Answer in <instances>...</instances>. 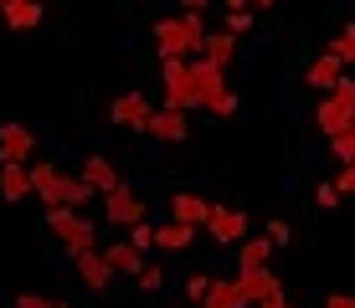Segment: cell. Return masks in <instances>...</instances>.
Returning <instances> with one entry per match:
<instances>
[{
  "mask_svg": "<svg viewBox=\"0 0 355 308\" xmlns=\"http://www.w3.org/2000/svg\"><path fill=\"white\" fill-rule=\"evenodd\" d=\"M46 231L62 242L67 257H83V252L98 246V226L83 211H72V206H46Z\"/></svg>",
  "mask_w": 355,
  "mask_h": 308,
  "instance_id": "6da1fadb",
  "label": "cell"
},
{
  "mask_svg": "<svg viewBox=\"0 0 355 308\" xmlns=\"http://www.w3.org/2000/svg\"><path fill=\"white\" fill-rule=\"evenodd\" d=\"M201 42H206V36L196 31L186 16H160V21H155V46H160V62H170V57H180V62L201 57Z\"/></svg>",
  "mask_w": 355,
  "mask_h": 308,
  "instance_id": "7a4b0ae2",
  "label": "cell"
},
{
  "mask_svg": "<svg viewBox=\"0 0 355 308\" xmlns=\"http://www.w3.org/2000/svg\"><path fill=\"white\" fill-rule=\"evenodd\" d=\"M314 123H320V134H324V139L355 123V82H350V78H340V82H335L329 93H320V108H314Z\"/></svg>",
  "mask_w": 355,
  "mask_h": 308,
  "instance_id": "3957f363",
  "label": "cell"
},
{
  "mask_svg": "<svg viewBox=\"0 0 355 308\" xmlns=\"http://www.w3.org/2000/svg\"><path fill=\"white\" fill-rule=\"evenodd\" d=\"M160 82H165V108H201V93H196V82H191V62H180V57H170L160 62Z\"/></svg>",
  "mask_w": 355,
  "mask_h": 308,
  "instance_id": "277c9868",
  "label": "cell"
},
{
  "mask_svg": "<svg viewBox=\"0 0 355 308\" xmlns=\"http://www.w3.org/2000/svg\"><path fill=\"white\" fill-rule=\"evenodd\" d=\"M150 216V206H144V195L134 190V185H119V190H108L103 195V221L108 226H134V221H144Z\"/></svg>",
  "mask_w": 355,
  "mask_h": 308,
  "instance_id": "5b68a950",
  "label": "cell"
},
{
  "mask_svg": "<svg viewBox=\"0 0 355 308\" xmlns=\"http://www.w3.org/2000/svg\"><path fill=\"white\" fill-rule=\"evenodd\" d=\"M93 201H98V190L83 175H57L42 190V206H72V211H83V206H93Z\"/></svg>",
  "mask_w": 355,
  "mask_h": 308,
  "instance_id": "8992f818",
  "label": "cell"
},
{
  "mask_svg": "<svg viewBox=\"0 0 355 308\" xmlns=\"http://www.w3.org/2000/svg\"><path fill=\"white\" fill-rule=\"evenodd\" d=\"M206 237H211L216 246H237L242 237H248V211H242V206H211Z\"/></svg>",
  "mask_w": 355,
  "mask_h": 308,
  "instance_id": "52a82bcc",
  "label": "cell"
},
{
  "mask_svg": "<svg viewBox=\"0 0 355 308\" xmlns=\"http://www.w3.org/2000/svg\"><path fill=\"white\" fill-rule=\"evenodd\" d=\"M144 134L150 139H160V144H186L191 139V118H186V108H155L150 123H144Z\"/></svg>",
  "mask_w": 355,
  "mask_h": 308,
  "instance_id": "ba28073f",
  "label": "cell"
},
{
  "mask_svg": "<svg viewBox=\"0 0 355 308\" xmlns=\"http://www.w3.org/2000/svg\"><path fill=\"white\" fill-rule=\"evenodd\" d=\"M36 159V134L26 123H0V165H31Z\"/></svg>",
  "mask_w": 355,
  "mask_h": 308,
  "instance_id": "9c48e42d",
  "label": "cell"
},
{
  "mask_svg": "<svg viewBox=\"0 0 355 308\" xmlns=\"http://www.w3.org/2000/svg\"><path fill=\"white\" fill-rule=\"evenodd\" d=\"M191 82H196V93H201V108H211L222 93H232L227 67H216V62H206V57H191Z\"/></svg>",
  "mask_w": 355,
  "mask_h": 308,
  "instance_id": "30bf717a",
  "label": "cell"
},
{
  "mask_svg": "<svg viewBox=\"0 0 355 308\" xmlns=\"http://www.w3.org/2000/svg\"><path fill=\"white\" fill-rule=\"evenodd\" d=\"M150 114H155V103H150L144 93H124V98H114V108H108V123H114V129H134V134H144Z\"/></svg>",
  "mask_w": 355,
  "mask_h": 308,
  "instance_id": "8fae6325",
  "label": "cell"
},
{
  "mask_svg": "<svg viewBox=\"0 0 355 308\" xmlns=\"http://www.w3.org/2000/svg\"><path fill=\"white\" fill-rule=\"evenodd\" d=\"M72 267H78V278H83V288L88 293H108V282H114L119 273L108 267V257H103V246H93V252H83V257H72Z\"/></svg>",
  "mask_w": 355,
  "mask_h": 308,
  "instance_id": "7c38bea8",
  "label": "cell"
},
{
  "mask_svg": "<svg viewBox=\"0 0 355 308\" xmlns=\"http://www.w3.org/2000/svg\"><path fill=\"white\" fill-rule=\"evenodd\" d=\"M242 288H248L252 303H268V298H284V278L273 273V267H242Z\"/></svg>",
  "mask_w": 355,
  "mask_h": 308,
  "instance_id": "4fadbf2b",
  "label": "cell"
},
{
  "mask_svg": "<svg viewBox=\"0 0 355 308\" xmlns=\"http://www.w3.org/2000/svg\"><path fill=\"white\" fill-rule=\"evenodd\" d=\"M170 221H186V226L201 231L206 221H211V201H201L196 190H175L170 195Z\"/></svg>",
  "mask_w": 355,
  "mask_h": 308,
  "instance_id": "5bb4252c",
  "label": "cell"
},
{
  "mask_svg": "<svg viewBox=\"0 0 355 308\" xmlns=\"http://www.w3.org/2000/svg\"><path fill=\"white\" fill-rule=\"evenodd\" d=\"M78 175L88 180L98 195H108V190H119V185H124V180H119V165H114V159H103V154H88V159L78 165Z\"/></svg>",
  "mask_w": 355,
  "mask_h": 308,
  "instance_id": "9a60e30c",
  "label": "cell"
},
{
  "mask_svg": "<svg viewBox=\"0 0 355 308\" xmlns=\"http://www.w3.org/2000/svg\"><path fill=\"white\" fill-rule=\"evenodd\" d=\"M103 257H108V267H114L119 278H139L144 267H150V257H144L134 242H114V246H103Z\"/></svg>",
  "mask_w": 355,
  "mask_h": 308,
  "instance_id": "2e32d148",
  "label": "cell"
},
{
  "mask_svg": "<svg viewBox=\"0 0 355 308\" xmlns=\"http://www.w3.org/2000/svg\"><path fill=\"white\" fill-rule=\"evenodd\" d=\"M201 308H252V298H248V288H242V278H216Z\"/></svg>",
  "mask_w": 355,
  "mask_h": 308,
  "instance_id": "e0dca14e",
  "label": "cell"
},
{
  "mask_svg": "<svg viewBox=\"0 0 355 308\" xmlns=\"http://www.w3.org/2000/svg\"><path fill=\"white\" fill-rule=\"evenodd\" d=\"M31 190V165H0V201L6 206H16V201H26Z\"/></svg>",
  "mask_w": 355,
  "mask_h": 308,
  "instance_id": "ac0fdd59",
  "label": "cell"
},
{
  "mask_svg": "<svg viewBox=\"0 0 355 308\" xmlns=\"http://www.w3.org/2000/svg\"><path fill=\"white\" fill-rule=\"evenodd\" d=\"M237 52H242V36H232V31H206V42H201V57L216 62V67H232Z\"/></svg>",
  "mask_w": 355,
  "mask_h": 308,
  "instance_id": "d6986e66",
  "label": "cell"
},
{
  "mask_svg": "<svg viewBox=\"0 0 355 308\" xmlns=\"http://www.w3.org/2000/svg\"><path fill=\"white\" fill-rule=\"evenodd\" d=\"M340 78H345V62H340L335 52L314 57V62H309V72H304V82H309V88H320V93H329Z\"/></svg>",
  "mask_w": 355,
  "mask_h": 308,
  "instance_id": "ffe728a7",
  "label": "cell"
},
{
  "mask_svg": "<svg viewBox=\"0 0 355 308\" xmlns=\"http://www.w3.org/2000/svg\"><path fill=\"white\" fill-rule=\"evenodd\" d=\"M273 252H278V242L268 237V231H263V237H242V246H237V273H242V267H268V257H273Z\"/></svg>",
  "mask_w": 355,
  "mask_h": 308,
  "instance_id": "44dd1931",
  "label": "cell"
},
{
  "mask_svg": "<svg viewBox=\"0 0 355 308\" xmlns=\"http://www.w3.org/2000/svg\"><path fill=\"white\" fill-rule=\"evenodd\" d=\"M155 246H165V252H191V246H196V226H186V221H165V226H155Z\"/></svg>",
  "mask_w": 355,
  "mask_h": 308,
  "instance_id": "7402d4cb",
  "label": "cell"
},
{
  "mask_svg": "<svg viewBox=\"0 0 355 308\" xmlns=\"http://www.w3.org/2000/svg\"><path fill=\"white\" fill-rule=\"evenodd\" d=\"M0 10H6V26H10V31H31L36 21L46 16L42 0H10V6H0Z\"/></svg>",
  "mask_w": 355,
  "mask_h": 308,
  "instance_id": "603a6c76",
  "label": "cell"
},
{
  "mask_svg": "<svg viewBox=\"0 0 355 308\" xmlns=\"http://www.w3.org/2000/svg\"><path fill=\"white\" fill-rule=\"evenodd\" d=\"M324 52H335L345 67H355V21H350V26H340L335 42H324Z\"/></svg>",
  "mask_w": 355,
  "mask_h": 308,
  "instance_id": "cb8c5ba5",
  "label": "cell"
},
{
  "mask_svg": "<svg viewBox=\"0 0 355 308\" xmlns=\"http://www.w3.org/2000/svg\"><path fill=\"white\" fill-rule=\"evenodd\" d=\"M329 154H335L340 165H350V159H355V123H350V129H340V134H329Z\"/></svg>",
  "mask_w": 355,
  "mask_h": 308,
  "instance_id": "d4e9b609",
  "label": "cell"
},
{
  "mask_svg": "<svg viewBox=\"0 0 355 308\" xmlns=\"http://www.w3.org/2000/svg\"><path fill=\"white\" fill-rule=\"evenodd\" d=\"M129 242L139 246L144 257H150V252H155V221H150V216H144V221H134V226H129Z\"/></svg>",
  "mask_w": 355,
  "mask_h": 308,
  "instance_id": "484cf974",
  "label": "cell"
},
{
  "mask_svg": "<svg viewBox=\"0 0 355 308\" xmlns=\"http://www.w3.org/2000/svg\"><path fill=\"white\" fill-rule=\"evenodd\" d=\"M211 282H216L211 273H191V278H186V298L201 308V303H206V293H211Z\"/></svg>",
  "mask_w": 355,
  "mask_h": 308,
  "instance_id": "4316f807",
  "label": "cell"
},
{
  "mask_svg": "<svg viewBox=\"0 0 355 308\" xmlns=\"http://www.w3.org/2000/svg\"><path fill=\"white\" fill-rule=\"evenodd\" d=\"M57 175H62V170H57V165H52V159H36V165H31V190H36V195H42V190H46V185H52Z\"/></svg>",
  "mask_w": 355,
  "mask_h": 308,
  "instance_id": "83f0119b",
  "label": "cell"
},
{
  "mask_svg": "<svg viewBox=\"0 0 355 308\" xmlns=\"http://www.w3.org/2000/svg\"><path fill=\"white\" fill-rule=\"evenodd\" d=\"M222 31L248 36V31H252V6H248V10H227V26H222Z\"/></svg>",
  "mask_w": 355,
  "mask_h": 308,
  "instance_id": "f1b7e54d",
  "label": "cell"
},
{
  "mask_svg": "<svg viewBox=\"0 0 355 308\" xmlns=\"http://www.w3.org/2000/svg\"><path fill=\"white\" fill-rule=\"evenodd\" d=\"M134 282H139L144 293H155V288H165V273H160V267H144V273L134 278Z\"/></svg>",
  "mask_w": 355,
  "mask_h": 308,
  "instance_id": "f546056e",
  "label": "cell"
},
{
  "mask_svg": "<svg viewBox=\"0 0 355 308\" xmlns=\"http://www.w3.org/2000/svg\"><path fill=\"white\" fill-rule=\"evenodd\" d=\"M335 190H340V195H355V159H350V165L335 175Z\"/></svg>",
  "mask_w": 355,
  "mask_h": 308,
  "instance_id": "4dcf8cb0",
  "label": "cell"
},
{
  "mask_svg": "<svg viewBox=\"0 0 355 308\" xmlns=\"http://www.w3.org/2000/svg\"><path fill=\"white\" fill-rule=\"evenodd\" d=\"M206 114H216V118H227V114H237V93H222L216 98L211 108H206Z\"/></svg>",
  "mask_w": 355,
  "mask_h": 308,
  "instance_id": "1f68e13d",
  "label": "cell"
},
{
  "mask_svg": "<svg viewBox=\"0 0 355 308\" xmlns=\"http://www.w3.org/2000/svg\"><path fill=\"white\" fill-rule=\"evenodd\" d=\"M314 201H320L324 211H335V206H340V190H335V180H329V185H320V190H314Z\"/></svg>",
  "mask_w": 355,
  "mask_h": 308,
  "instance_id": "d6a6232c",
  "label": "cell"
},
{
  "mask_svg": "<svg viewBox=\"0 0 355 308\" xmlns=\"http://www.w3.org/2000/svg\"><path fill=\"white\" fill-rule=\"evenodd\" d=\"M268 237H273L278 246H284V242L293 237V231H288V221H284V216H273V221H268Z\"/></svg>",
  "mask_w": 355,
  "mask_h": 308,
  "instance_id": "836d02e7",
  "label": "cell"
},
{
  "mask_svg": "<svg viewBox=\"0 0 355 308\" xmlns=\"http://www.w3.org/2000/svg\"><path fill=\"white\" fill-rule=\"evenodd\" d=\"M16 308H57V303H46L42 293H21V298H16Z\"/></svg>",
  "mask_w": 355,
  "mask_h": 308,
  "instance_id": "e575fe53",
  "label": "cell"
},
{
  "mask_svg": "<svg viewBox=\"0 0 355 308\" xmlns=\"http://www.w3.org/2000/svg\"><path fill=\"white\" fill-rule=\"evenodd\" d=\"M324 308H355V298H350V293H329Z\"/></svg>",
  "mask_w": 355,
  "mask_h": 308,
  "instance_id": "d590c367",
  "label": "cell"
},
{
  "mask_svg": "<svg viewBox=\"0 0 355 308\" xmlns=\"http://www.w3.org/2000/svg\"><path fill=\"white\" fill-rule=\"evenodd\" d=\"M252 308H293L288 298H268V303H252Z\"/></svg>",
  "mask_w": 355,
  "mask_h": 308,
  "instance_id": "8d00e7d4",
  "label": "cell"
},
{
  "mask_svg": "<svg viewBox=\"0 0 355 308\" xmlns=\"http://www.w3.org/2000/svg\"><path fill=\"white\" fill-rule=\"evenodd\" d=\"M222 6H227V10H248L252 0H222Z\"/></svg>",
  "mask_w": 355,
  "mask_h": 308,
  "instance_id": "74e56055",
  "label": "cell"
},
{
  "mask_svg": "<svg viewBox=\"0 0 355 308\" xmlns=\"http://www.w3.org/2000/svg\"><path fill=\"white\" fill-rule=\"evenodd\" d=\"M278 6V0H252V10H273Z\"/></svg>",
  "mask_w": 355,
  "mask_h": 308,
  "instance_id": "f35d334b",
  "label": "cell"
},
{
  "mask_svg": "<svg viewBox=\"0 0 355 308\" xmlns=\"http://www.w3.org/2000/svg\"><path fill=\"white\" fill-rule=\"evenodd\" d=\"M0 6H10V0H0Z\"/></svg>",
  "mask_w": 355,
  "mask_h": 308,
  "instance_id": "ab89813d",
  "label": "cell"
},
{
  "mask_svg": "<svg viewBox=\"0 0 355 308\" xmlns=\"http://www.w3.org/2000/svg\"><path fill=\"white\" fill-rule=\"evenodd\" d=\"M57 308H62V303H57Z\"/></svg>",
  "mask_w": 355,
  "mask_h": 308,
  "instance_id": "60d3db41",
  "label": "cell"
}]
</instances>
